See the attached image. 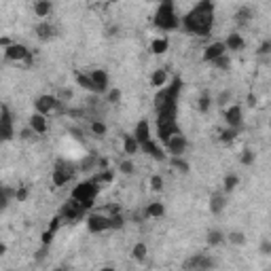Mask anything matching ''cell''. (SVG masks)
I'll list each match as a JSON object with an SVG mask.
<instances>
[{"instance_id":"1","label":"cell","mask_w":271,"mask_h":271,"mask_svg":"<svg viewBox=\"0 0 271 271\" xmlns=\"http://www.w3.org/2000/svg\"><path fill=\"white\" fill-rule=\"evenodd\" d=\"M180 28L195 36H210L214 28V2L212 0H199L187 15L180 17Z\"/></svg>"},{"instance_id":"2","label":"cell","mask_w":271,"mask_h":271,"mask_svg":"<svg viewBox=\"0 0 271 271\" xmlns=\"http://www.w3.org/2000/svg\"><path fill=\"white\" fill-rule=\"evenodd\" d=\"M153 26L159 28L161 32H174L180 28V17H178L176 4L172 0H161L157 4V11L153 15Z\"/></svg>"},{"instance_id":"3","label":"cell","mask_w":271,"mask_h":271,"mask_svg":"<svg viewBox=\"0 0 271 271\" xmlns=\"http://www.w3.org/2000/svg\"><path fill=\"white\" fill-rule=\"evenodd\" d=\"M218 267V261L212 254L205 252H195L189 259L182 261V271H214Z\"/></svg>"},{"instance_id":"4","label":"cell","mask_w":271,"mask_h":271,"mask_svg":"<svg viewBox=\"0 0 271 271\" xmlns=\"http://www.w3.org/2000/svg\"><path fill=\"white\" fill-rule=\"evenodd\" d=\"M100 182H98V178H89V180H83V182H78L76 187L72 189V199H76L78 203H87V202H96V197L100 193Z\"/></svg>"},{"instance_id":"5","label":"cell","mask_w":271,"mask_h":271,"mask_svg":"<svg viewBox=\"0 0 271 271\" xmlns=\"http://www.w3.org/2000/svg\"><path fill=\"white\" fill-rule=\"evenodd\" d=\"M182 91V78L180 76H174L169 85H166L163 89H159V94L155 96V108H161L163 104L168 102H178V96Z\"/></svg>"},{"instance_id":"6","label":"cell","mask_w":271,"mask_h":271,"mask_svg":"<svg viewBox=\"0 0 271 271\" xmlns=\"http://www.w3.org/2000/svg\"><path fill=\"white\" fill-rule=\"evenodd\" d=\"M15 125H13V112L9 108V104L0 106V140L11 142L15 140Z\"/></svg>"},{"instance_id":"7","label":"cell","mask_w":271,"mask_h":271,"mask_svg":"<svg viewBox=\"0 0 271 271\" xmlns=\"http://www.w3.org/2000/svg\"><path fill=\"white\" fill-rule=\"evenodd\" d=\"M87 210L83 208L81 203L76 202V199H72L70 197L66 203L62 205V210H60V216L64 218V220H68V223H78V220H83V218H87Z\"/></svg>"},{"instance_id":"8","label":"cell","mask_w":271,"mask_h":271,"mask_svg":"<svg viewBox=\"0 0 271 271\" xmlns=\"http://www.w3.org/2000/svg\"><path fill=\"white\" fill-rule=\"evenodd\" d=\"M34 108H36L38 115H51V112L60 110L62 108V100L58 96H51V94H42L34 100Z\"/></svg>"},{"instance_id":"9","label":"cell","mask_w":271,"mask_h":271,"mask_svg":"<svg viewBox=\"0 0 271 271\" xmlns=\"http://www.w3.org/2000/svg\"><path fill=\"white\" fill-rule=\"evenodd\" d=\"M87 229L89 233H104V231H110V216L108 214H102V212H89L87 218Z\"/></svg>"},{"instance_id":"10","label":"cell","mask_w":271,"mask_h":271,"mask_svg":"<svg viewBox=\"0 0 271 271\" xmlns=\"http://www.w3.org/2000/svg\"><path fill=\"white\" fill-rule=\"evenodd\" d=\"M72 174H74V169H72V166H70V163L58 161V166H55V169L51 172L53 189H60V187H64V184H68L70 180H72Z\"/></svg>"},{"instance_id":"11","label":"cell","mask_w":271,"mask_h":271,"mask_svg":"<svg viewBox=\"0 0 271 271\" xmlns=\"http://www.w3.org/2000/svg\"><path fill=\"white\" fill-rule=\"evenodd\" d=\"M223 117L227 125L233 130H244V108L239 104H229L227 108H223Z\"/></svg>"},{"instance_id":"12","label":"cell","mask_w":271,"mask_h":271,"mask_svg":"<svg viewBox=\"0 0 271 271\" xmlns=\"http://www.w3.org/2000/svg\"><path fill=\"white\" fill-rule=\"evenodd\" d=\"M187 148H189V140H187V136H182V134H178L174 136L172 140L166 144V153H168V159L169 157H184V153H187Z\"/></svg>"},{"instance_id":"13","label":"cell","mask_w":271,"mask_h":271,"mask_svg":"<svg viewBox=\"0 0 271 271\" xmlns=\"http://www.w3.org/2000/svg\"><path fill=\"white\" fill-rule=\"evenodd\" d=\"M140 153H144L146 157H151V159L159 161V163H163L168 159L166 148H161V144L157 140H148V142H144V144H140Z\"/></svg>"},{"instance_id":"14","label":"cell","mask_w":271,"mask_h":271,"mask_svg":"<svg viewBox=\"0 0 271 271\" xmlns=\"http://www.w3.org/2000/svg\"><path fill=\"white\" fill-rule=\"evenodd\" d=\"M223 55H227V47H225V40H216V42H210V45L203 49L202 62L214 64L216 60H220V58H223Z\"/></svg>"},{"instance_id":"15","label":"cell","mask_w":271,"mask_h":271,"mask_svg":"<svg viewBox=\"0 0 271 271\" xmlns=\"http://www.w3.org/2000/svg\"><path fill=\"white\" fill-rule=\"evenodd\" d=\"M178 134H182V132H180V127H178L176 121H169V123H157V140H159L161 144H168V142Z\"/></svg>"},{"instance_id":"16","label":"cell","mask_w":271,"mask_h":271,"mask_svg":"<svg viewBox=\"0 0 271 271\" xmlns=\"http://www.w3.org/2000/svg\"><path fill=\"white\" fill-rule=\"evenodd\" d=\"M89 76H91V81H94V85L98 87V94H108V89H110V76H108V72H106L104 68L89 70Z\"/></svg>"},{"instance_id":"17","label":"cell","mask_w":271,"mask_h":271,"mask_svg":"<svg viewBox=\"0 0 271 271\" xmlns=\"http://www.w3.org/2000/svg\"><path fill=\"white\" fill-rule=\"evenodd\" d=\"M34 34H36V38H38L40 42H49L51 38H55V34H58V28H55L51 21L42 19V21H38V24L34 26Z\"/></svg>"},{"instance_id":"18","label":"cell","mask_w":271,"mask_h":271,"mask_svg":"<svg viewBox=\"0 0 271 271\" xmlns=\"http://www.w3.org/2000/svg\"><path fill=\"white\" fill-rule=\"evenodd\" d=\"M2 53H4V58L9 62H26L28 55H30L32 51L26 45H21V42H13V45L9 49H4Z\"/></svg>"},{"instance_id":"19","label":"cell","mask_w":271,"mask_h":271,"mask_svg":"<svg viewBox=\"0 0 271 271\" xmlns=\"http://www.w3.org/2000/svg\"><path fill=\"white\" fill-rule=\"evenodd\" d=\"M134 138L140 142V144H144V142H148V140H153V132H151V123H148L146 119H142V121H138L136 123V127H134Z\"/></svg>"},{"instance_id":"20","label":"cell","mask_w":271,"mask_h":271,"mask_svg":"<svg viewBox=\"0 0 271 271\" xmlns=\"http://www.w3.org/2000/svg\"><path fill=\"white\" fill-rule=\"evenodd\" d=\"M225 208H227V195L223 191H214L210 195V212L214 216H220L225 212Z\"/></svg>"},{"instance_id":"21","label":"cell","mask_w":271,"mask_h":271,"mask_svg":"<svg viewBox=\"0 0 271 271\" xmlns=\"http://www.w3.org/2000/svg\"><path fill=\"white\" fill-rule=\"evenodd\" d=\"M225 47H227V53H237V51H244L246 49V40L239 32H231L229 36L225 38Z\"/></svg>"},{"instance_id":"22","label":"cell","mask_w":271,"mask_h":271,"mask_svg":"<svg viewBox=\"0 0 271 271\" xmlns=\"http://www.w3.org/2000/svg\"><path fill=\"white\" fill-rule=\"evenodd\" d=\"M205 244L210 248H218V246L227 244V233L223 229H218V227H212V229L205 233Z\"/></svg>"},{"instance_id":"23","label":"cell","mask_w":271,"mask_h":271,"mask_svg":"<svg viewBox=\"0 0 271 271\" xmlns=\"http://www.w3.org/2000/svg\"><path fill=\"white\" fill-rule=\"evenodd\" d=\"M74 78H76V85H78V87H81V89L89 91V94H96V96H100V94H98V87L94 85V81H91L89 72H81V70H76V72H74Z\"/></svg>"},{"instance_id":"24","label":"cell","mask_w":271,"mask_h":271,"mask_svg":"<svg viewBox=\"0 0 271 271\" xmlns=\"http://www.w3.org/2000/svg\"><path fill=\"white\" fill-rule=\"evenodd\" d=\"M28 125L32 127L34 132H36L38 136H45L47 130H49V123H47V117L45 115H38V112H34V115L28 119Z\"/></svg>"},{"instance_id":"25","label":"cell","mask_w":271,"mask_h":271,"mask_svg":"<svg viewBox=\"0 0 271 271\" xmlns=\"http://www.w3.org/2000/svg\"><path fill=\"white\" fill-rule=\"evenodd\" d=\"M32 11L36 17H49L53 13V2L51 0H36L32 6Z\"/></svg>"},{"instance_id":"26","label":"cell","mask_w":271,"mask_h":271,"mask_svg":"<svg viewBox=\"0 0 271 271\" xmlns=\"http://www.w3.org/2000/svg\"><path fill=\"white\" fill-rule=\"evenodd\" d=\"M123 151L125 155L134 157L136 153H140V142L134 138V134H123Z\"/></svg>"},{"instance_id":"27","label":"cell","mask_w":271,"mask_h":271,"mask_svg":"<svg viewBox=\"0 0 271 271\" xmlns=\"http://www.w3.org/2000/svg\"><path fill=\"white\" fill-rule=\"evenodd\" d=\"M144 214H146L148 220H151V218H161V216H166V205H163L161 202H151L144 208Z\"/></svg>"},{"instance_id":"28","label":"cell","mask_w":271,"mask_h":271,"mask_svg":"<svg viewBox=\"0 0 271 271\" xmlns=\"http://www.w3.org/2000/svg\"><path fill=\"white\" fill-rule=\"evenodd\" d=\"M151 53L153 55H163L169 49V38L168 36H159V38H153V42H151Z\"/></svg>"},{"instance_id":"29","label":"cell","mask_w":271,"mask_h":271,"mask_svg":"<svg viewBox=\"0 0 271 271\" xmlns=\"http://www.w3.org/2000/svg\"><path fill=\"white\" fill-rule=\"evenodd\" d=\"M168 85V72L163 68L155 70V72L151 74V87L153 89H163Z\"/></svg>"},{"instance_id":"30","label":"cell","mask_w":271,"mask_h":271,"mask_svg":"<svg viewBox=\"0 0 271 271\" xmlns=\"http://www.w3.org/2000/svg\"><path fill=\"white\" fill-rule=\"evenodd\" d=\"M252 17H254V11H252V6H248V4L239 6V9L235 11V15H233V19L237 21V24H248Z\"/></svg>"},{"instance_id":"31","label":"cell","mask_w":271,"mask_h":271,"mask_svg":"<svg viewBox=\"0 0 271 271\" xmlns=\"http://www.w3.org/2000/svg\"><path fill=\"white\" fill-rule=\"evenodd\" d=\"M0 195H2V199H0V205H2V212H4L6 208H9L11 199H15L17 189H13V187H9V184H4V187L0 189Z\"/></svg>"},{"instance_id":"32","label":"cell","mask_w":271,"mask_h":271,"mask_svg":"<svg viewBox=\"0 0 271 271\" xmlns=\"http://www.w3.org/2000/svg\"><path fill=\"white\" fill-rule=\"evenodd\" d=\"M169 166H172L176 172H180V174H189L191 172V163L184 159V157H169Z\"/></svg>"},{"instance_id":"33","label":"cell","mask_w":271,"mask_h":271,"mask_svg":"<svg viewBox=\"0 0 271 271\" xmlns=\"http://www.w3.org/2000/svg\"><path fill=\"white\" fill-rule=\"evenodd\" d=\"M237 187H239V176H237V174H227L225 180H223V193L229 195V193H233V191L237 189Z\"/></svg>"},{"instance_id":"34","label":"cell","mask_w":271,"mask_h":271,"mask_svg":"<svg viewBox=\"0 0 271 271\" xmlns=\"http://www.w3.org/2000/svg\"><path fill=\"white\" fill-rule=\"evenodd\" d=\"M146 254H148V246L144 244V241H138V244H134V248H132V259H134V261H138V263L146 261Z\"/></svg>"},{"instance_id":"35","label":"cell","mask_w":271,"mask_h":271,"mask_svg":"<svg viewBox=\"0 0 271 271\" xmlns=\"http://www.w3.org/2000/svg\"><path fill=\"white\" fill-rule=\"evenodd\" d=\"M239 134H241V130H233V127H227V130H220L218 140L223 142V144H231L233 140H237Z\"/></svg>"},{"instance_id":"36","label":"cell","mask_w":271,"mask_h":271,"mask_svg":"<svg viewBox=\"0 0 271 271\" xmlns=\"http://www.w3.org/2000/svg\"><path fill=\"white\" fill-rule=\"evenodd\" d=\"M98 159H100V157H98L96 153H89L81 163H78V169H83V172H89V169H98Z\"/></svg>"},{"instance_id":"37","label":"cell","mask_w":271,"mask_h":271,"mask_svg":"<svg viewBox=\"0 0 271 271\" xmlns=\"http://www.w3.org/2000/svg\"><path fill=\"white\" fill-rule=\"evenodd\" d=\"M227 241H229L231 246H246L248 237H246L244 231H229L227 233Z\"/></svg>"},{"instance_id":"38","label":"cell","mask_w":271,"mask_h":271,"mask_svg":"<svg viewBox=\"0 0 271 271\" xmlns=\"http://www.w3.org/2000/svg\"><path fill=\"white\" fill-rule=\"evenodd\" d=\"M89 132L96 136V138H104L106 134H108V127H106L104 121H91L89 125Z\"/></svg>"},{"instance_id":"39","label":"cell","mask_w":271,"mask_h":271,"mask_svg":"<svg viewBox=\"0 0 271 271\" xmlns=\"http://www.w3.org/2000/svg\"><path fill=\"white\" fill-rule=\"evenodd\" d=\"M254 161H256V153L252 151L250 146H246L244 151L239 153V163H241V166H254Z\"/></svg>"},{"instance_id":"40","label":"cell","mask_w":271,"mask_h":271,"mask_svg":"<svg viewBox=\"0 0 271 271\" xmlns=\"http://www.w3.org/2000/svg\"><path fill=\"white\" fill-rule=\"evenodd\" d=\"M210 106H212V98H210V94H205V91H203V94L197 98V110L205 115V112L210 110Z\"/></svg>"},{"instance_id":"41","label":"cell","mask_w":271,"mask_h":271,"mask_svg":"<svg viewBox=\"0 0 271 271\" xmlns=\"http://www.w3.org/2000/svg\"><path fill=\"white\" fill-rule=\"evenodd\" d=\"M17 138H19V140H24V142H36V140L40 138V136H38L36 132H34L30 125H28V127H24V130L19 132V136H17Z\"/></svg>"},{"instance_id":"42","label":"cell","mask_w":271,"mask_h":271,"mask_svg":"<svg viewBox=\"0 0 271 271\" xmlns=\"http://www.w3.org/2000/svg\"><path fill=\"white\" fill-rule=\"evenodd\" d=\"M108 216H110V229L112 231H121L125 227V216L121 212L119 214H108Z\"/></svg>"},{"instance_id":"43","label":"cell","mask_w":271,"mask_h":271,"mask_svg":"<svg viewBox=\"0 0 271 271\" xmlns=\"http://www.w3.org/2000/svg\"><path fill=\"white\" fill-rule=\"evenodd\" d=\"M121 98H123V91H121L119 87H110L108 94H106V102H108V104H119Z\"/></svg>"},{"instance_id":"44","label":"cell","mask_w":271,"mask_h":271,"mask_svg":"<svg viewBox=\"0 0 271 271\" xmlns=\"http://www.w3.org/2000/svg\"><path fill=\"white\" fill-rule=\"evenodd\" d=\"M119 172L123 174V176H132L136 172V166H134V161L132 159H125V161H121L119 163Z\"/></svg>"},{"instance_id":"45","label":"cell","mask_w":271,"mask_h":271,"mask_svg":"<svg viewBox=\"0 0 271 271\" xmlns=\"http://www.w3.org/2000/svg\"><path fill=\"white\" fill-rule=\"evenodd\" d=\"M214 68L216 70H223V72H227V70H231V58H229V53L223 55L220 60L214 62Z\"/></svg>"},{"instance_id":"46","label":"cell","mask_w":271,"mask_h":271,"mask_svg":"<svg viewBox=\"0 0 271 271\" xmlns=\"http://www.w3.org/2000/svg\"><path fill=\"white\" fill-rule=\"evenodd\" d=\"M148 184H151V189L155 191V193H159V191H163V176L161 174H153L151 180H148Z\"/></svg>"},{"instance_id":"47","label":"cell","mask_w":271,"mask_h":271,"mask_svg":"<svg viewBox=\"0 0 271 271\" xmlns=\"http://www.w3.org/2000/svg\"><path fill=\"white\" fill-rule=\"evenodd\" d=\"M28 197H30V189L26 187V184H21V187H17V195H15V202L17 203H26Z\"/></svg>"},{"instance_id":"48","label":"cell","mask_w":271,"mask_h":271,"mask_svg":"<svg viewBox=\"0 0 271 271\" xmlns=\"http://www.w3.org/2000/svg\"><path fill=\"white\" fill-rule=\"evenodd\" d=\"M112 180H115V172H112V169H104V172L98 174V182L100 184H110Z\"/></svg>"},{"instance_id":"49","label":"cell","mask_w":271,"mask_h":271,"mask_svg":"<svg viewBox=\"0 0 271 271\" xmlns=\"http://www.w3.org/2000/svg\"><path fill=\"white\" fill-rule=\"evenodd\" d=\"M259 252L263 254V256H271V239L269 237H265L261 241V246H259Z\"/></svg>"},{"instance_id":"50","label":"cell","mask_w":271,"mask_h":271,"mask_svg":"<svg viewBox=\"0 0 271 271\" xmlns=\"http://www.w3.org/2000/svg\"><path fill=\"white\" fill-rule=\"evenodd\" d=\"M62 220H64V218L60 216V214H58V216H53L47 229H49V231H53V233H58V231H60V227H62Z\"/></svg>"},{"instance_id":"51","label":"cell","mask_w":271,"mask_h":271,"mask_svg":"<svg viewBox=\"0 0 271 271\" xmlns=\"http://www.w3.org/2000/svg\"><path fill=\"white\" fill-rule=\"evenodd\" d=\"M256 53L259 55H271V40H263L259 49H256Z\"/></svg>"},{"instance_id":"52","label":"cell","mask_w":271,"mask_h":271,"mask_svg":"<svg viewBox=\"0 0 271 271\" xmlns=\"http://www.w3.org/2000/svg\"><path fill=\"white\" fill-rule=\"evenodd\" d=\"M53 237H55V233L47 229L45 233H42V235H40V244H42V246H51V241H53Z\"/></svg>"},{"instance_id":"53","label":"cell","mask_w":271,"mask_h":271,"mask_svg":"<svg viewBox=\"0 0 271 271\" xmlns=\"http://www.w3.org/2000/svg\"><path fill=\"white\" fill-rule=\"evenodd\" d=\"M47 252H49V246H40L36 252H34V261L36 263H42L45 261V256H47Z\"/></svg>"},{"instance_id":"54","label":"cell","mask_w":271,"mask_h":271,"mask_svg":"<svg viewBox=\"0 0 271 271\" xmlns=\"http://www.w3.org/2000/svg\"><path fill=\"white\" fill-rule=\"evenodd\" d=\"M229 100H231V91H223V94L218 96V104H220V108H227V106H229Z\"/></svg>"},{"instance_id":"55","label":"cell","mask_w":271,"mask_h":271,"mask_svg":"<svg viewBox=\"0 0 271 271\" xmlns=\"http://www.w3.org/2000/svg\"><path fill=\"white\" fill-rule=\"evenodd\" d=\"M132 220H134V223H138V225H142V223H144V220H148V218H146L144 210H140V212H134V214H132Z\"/></svg>"},{"instance_id":"56","label":"cell","mask_w":271,"mask_h":271,"mask_svg":"<svg viewBox=\"0 0 271 271\" xmlns=\"http://www.w3.org/2000/svg\"><path fill=\"white\" fill-rule=\"evenodd\" d=\"M98 169H100V172H104V169H110V168H108V159H106V157H100V159H98Z\"/></svg>"},{"instance_id":"57","label":"cell","mask_w":271,"mask_h":271,"mask_svg":"<svg viewBox=\"0 0 271 271\" xmlns=\"http://www.w3.org/2000/svg\"><path fill=\"white\" fill-rule=\"evenodd\" d=\"M13 45V40L9 38V36H2V38H0V47H2V51H4V49H9Z\"/></svg>"},{"instance_id":"58","label":"cell","mask_w":271,"mask_h":271,"mask_svg":"<svg viewBox=\"0 0 271 271\" xmlns=\"http://www.w3.org/2000/svg\"><path fill=\"white\" fill-rule=\"evenodd\" d=\"M6 254V244L4 241H0V256H4Z\"/></svg>"},{"instance_id":"59","label":"cell","mask_w":271,"mask_h":271,"mask_svg":"<svg viewBox=\"0 0 271 271\" xmlns=\"http://www.w3.org/2000/svg\"><path fill=\"white\" fill-rule=\"evenodd\" d=\"M248 104H250V106H254V104H256V96H252V94L248 96Z\"/></svg>"},{"instance_id":"60","label":"cell","mask_w":271,"mask_h":271,"mask_svg":"<svg viewBox=\"0 0 271 271\" xmlns=\"http://www.w3.org/2000/svg\"><path fill=\"white\" fill-rule=\"evenodd\" d=\"M100 271H117V269H115V267H110V265H104V267L100 269Z\"/></svg>"},{"instance_id":"61","label":"cell","mask_w":271,"mask_h":271,"mask_svg":"<svg viewBox=\"0 0 271 271\" xmlns=\"http://www.w3.org/2000/svg\"><path fill=\"white\" fill-rule=\"evenodd\" d=\"M53 271H68V267H64V265H60V267H55Z\"/></svg>"},{"instance_id":"62","label":"cell","mask_w":271,"mask_h":271,"mask_svg":"<svg viewBox=\"0 0 271 271\" xmlns=\"http://www.w3.org/2000/svg\"><path fill=\"white\" fill-rule=\"evenodd\" d=\"M269 127H271V119H269Z\"/></svg>"},{"instance_id":"63","label":"cell","mask_w":271,"mask_h":271,"mask_svg":"<svg viewBox=\"0 0 271 271\" xmlns=\"http://www.w3.org/2000/svg\"><path fill=\"white\" fill-rule=\"evenodd\" d=\"M4 271H11V269H4Z\"/></svg>"},{"instance_id":"64","label":"cell","mask_w":271,"mask_h":271,"mask_svg":"<svg viewBox=\"0 0 271 271\" xmlns=\"http://www.w3.org/2000/svg\"><path fill=\"white\" fill-rule=\"evenodd\" d=\"M265 271H271V269H265Z\"/></svg>"}]
</instances>
